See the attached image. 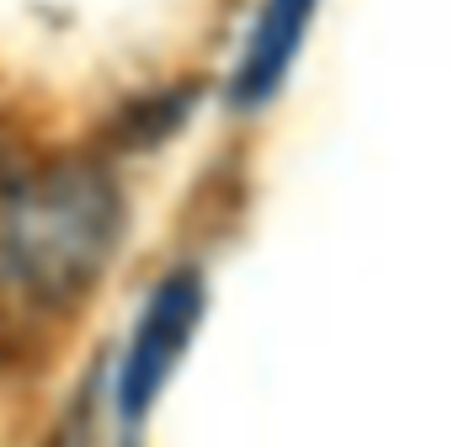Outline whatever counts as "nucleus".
Returning a JSON list of instances; mask_svg holds the SVG:
<instances>
[{"label": "nucleus", "mask_w": 453, "mask_h": 447, "mask_svg": "<svg viewBox=\"0 0 453 447\" xmlns=\"http://www.w3.org/2000/svg\"><path fill=\"white\" fill-rule=\"evenodd\" d=\"M197 320H203V277H197V272H171V277L150 293V304H144V314H139V325H134L128 357H123L118 405H123L128 420H139V415L155 405V394L165 389L171 367L181 362V352H187Z\"/></svg>", "instance_id": "f03ea898"}, {"label": "nucleus", "mask_w": 453, "mask_h": 447, "mask_svg": "<svg viewBox=\"0 0 453 447\" xmlns=\"http://www.w3.org/2000/svg\"><path fill=\"white\" fill-rule=\"evenodd\" d=\"M310 17H315V0H262V17L246 38L241 70H235V102L241 107H257L283 86V75H288V64L310 33Z\"/></svg>", "instance_id": "7ed1b4c3"}, {"label": "nucleus", "mask_w": 453, "mask_h": 447, "mask_svg": "<svg viewBox=\"0 0 453 447\" xmlns=\"http://www.w3.org/2000/svg\"><path fill=\"white\" fill-rule=\"evenodd\" d=\"M123 235L118 186L81 160L49 165L12 186L0 208V256L22 293L43 304H75L102 267L112 261Z\"/></svg>", "instance_id": "f257e3e1"}]
</instances>
